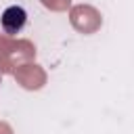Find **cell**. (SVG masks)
<instances>
[{"label": "cell", "mask_w": 134, "mask_h": 134, "mask_svg": "<svg viewBox=\"0 0 134 134\" xmlns=\"http://www.w3.org/2000/svg\"><path fill=\"white\" fill-rule=\"evenodd\" d=\"M0 23H2V29H4L8 36H15V34H19V31L25 27V23H27V13H25L23 6H8V8L2 13Z\"/></svg>", "instance_id": "6da1fadb"}]
</instances>
